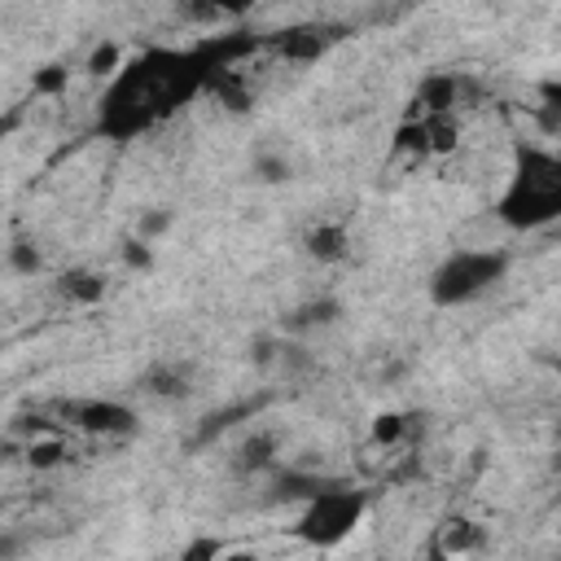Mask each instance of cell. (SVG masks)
Listing matches in <instances>:
<instances>
[{"instance_id":"8992f818","label":"cell","mask_w":561,"mask_h":561,"mask_svg":"<svg viewBox=\"0 0 561 561\" xmlns=\"http://www.w3.org/2000/svg\"><path fill=\"white\" fill-rule=\"evenodd\" d=\"M337 39H342V26L311 22V26H289V31H280L272 44H276V53L289 57V61H316V57H324L329 44H337Z\"/></svg>"},{"instance_id":"4fadbf2b","label":"cell","mask_w":561,"mask_h":561,"mask_svg":"<svg viewBox=\"0 0 561 561\" xmlns=\"http://www.w3.org/2000/svg\"><path fill=\"white\" fill-rule=\"evenodd\" d=\"M302 245H307V254L320 259V263H342L346 250H351V232H346L342 224H316Z\"/></svg>"},{"instance_id":"6da1fadb","label":"cell","mask_w":561,"mask_h":561,"mask_svg":"<svg viewBox=\"0 0 561 561\" xmlns=\"http://www.w3.org/2000/svg\"><path fill=\"white\" fill-rule=\"evenodd\" d=\"M210 75L215 70L197 48H145L105 83V96L96 101V131L110 140H136L202 96Z\"/></svg>"},{"instance_id":"5bb4252c","label":"cell","mask_w":561,"mask_h":561,"mask_svg":"<svg viewBox=\"0 0 561 561\" xmlns=\"http://www.w3.org/2000/svg\"><path fill=\"white\" fill-rule=\"evenodd\" d=\"M342 316V302L333 298V294H320V298H307L302 307H294L289 316H285V329H294V333H302V329H324V324H333Z\"/></svg>"},{"instance_id":"d4e9b609","label":"cell","mask_w":561,"mask_h":561,"mask_svg":"<svg viewBox=\"0 0 561 561\" xmlns=\"http://www.w3.org/2000/svg\"><path fill=\"white\" fill-rule=\"evenodd\" d=\"M123 259H127V267H153V254H149V245L145 241H123Z\"/></svg>"},{"instance_id":"7c38bea8","label":"cell","mask_w":561,"mask_h":561,"mask_svg":"<svg viewBox=\"0 0 561 561\" xmlns=\"http://www.w3.org/2000/svg\"><path fill=\"white\" fill-rule=\"evenodd\" d=\"M206 92H210L224 110H232V114H241V110L254 105V92H250V83H245L241 70H219V75H210V79H206Z\"/></svg>"},{"instance_id":"4316f807","label":"cell","mask_w":561,"mask_h":561,"mask_svg":"<svg viewBox=\"0 0 561 561\" xmlns=\"http://www.w3.org/2000/svg\"><path fill=\"white\" fill-rule=\"evenodd\" d=\"M219 561H259V552H254V548H232V552L224 548V557H219Z\"/></svg>"},{"instance_id":"ba28073f","label":"cell","mask_w":561,"mask_h":561,"mask_svg":"<svg viewBox=\"0 0 561 561\" xmlns=\"http://www.w3.org/2000/svg\"><path fill=\"white\" fill-rule=\"evenodd\" d=\"M272 469H276V434L272 430L245 434V443L232 451V473L254 478V473H272Z\"/></svg>"},{"instance_id":"9c48e42d","label":"cell","mask_w":561,"mask_h":561,"mask_svg":"<svg viewBox=\"0 0 561 561\" xmlns=\"http://www.w3.org/2000/svg\"><path fill=\"white\" fill-rule=\"evenodd\" d=\"M456 101H460V79L438 70V75H425L421 88H416V105L425 118H438V114H456Z\"/></svg>"},{"instance_id":"7402d4cb","label":"cell","mask_w":561,"mask_h":561,"mask_svg":"<svg viewBox=\"0 0 561 561\" xmlns=\"http://www.w3.org/2000/svg\"><path fill=\"white\" fill-rule=\"evenodd\" d=\"M254 171H259V180H267V184L289 180V162H285L280 153H259V158H254Z\"/></svg>"},{"instance_id":"603a6c76","label":"cell","mask_w":561,"mask_h":561,"mask_svg":"<svg viewBox=\"0 0 561 561\" xmlns=\"http://www.w3.org/2000/svg\"><path fill=\"white\" fill-rule=\"evenodd\" d=\"M66 70L61 66H44V70H35V92H44V96H53V92H61L66 88Z\"/></svg>"},{"instance_id":"d6986e66","label":"cell","mask_w":561,"mask_h":561,"mask_svg":"<svg viewBox=\"0 0 561 561\" xmlns=\"http://www.w3.org/2000/svg\"><path fill=\"white\" fill-rule=\"evenodd\" d=\"M219 557H224V543H219L215 535H193V539L180 548L175 561H219Z\"/></svg>"},{"instance_id":"30bf717a","label":"cell","mask_w":561,"mask_h":561,"mask_svg":"<svg viewBox=\"0 0 561 561\" xmlns=\"http://www.w3.org/2000/svg\"><path fill=\"white\" fill-rule=\"evenodd\" d=\"M140 390H145V394H153V399H184V394L193 390L188 364H171V359L149 364V368L140 373Z\"/></svg>"},{"instance_id":"f1b7e54d","label":"cell","mask_w":561,"mask_h":561,"mask_svg":"<svg viewBox=\"0 0 561 561\" xmlns=\"http://www.w3.org/2000/svg\"><path fill=\"white\" fill-rule=\"evenodd\" d=\"M9 552H13V543H0V561H4V557H9Z\"/></svg>"},{"instance_id":"5b68a950","label":"cell","mask_w":561,"mask_h":561,"mask_svg":"<svg viewBox=\"0 0 561 561\" xmlns=\"http://www.w3.org/2000/svg\"><path fill=\"white\" fill-rule=\"evenodd\" d=\"M61 416L96 438H131L140 430L136 412L118 399H75V403H61Z\"/></svg>"},{"instance_id":"ffe728a7","label":"cell","mask_w":561,"mask_h":561,"mask_svg":"<svg viewBox=\"0 0 561 561\" xmlns=\"http://www.w3.org/2000/svg\"><path fill=\"white\" fill-rule=\"evenodd\" d=\"M26 460H31V469H57L66 460V447L57 438H44V443H31L26 447Z\"/></svg>"},{"instance_id":"3957f363","label":"cell","mask_w":561,"mask_h":561,"mask_svg":"<svg viewBox=\"0 0 561 561\" xmlns=\"http://www.w3.org/2000/svg\"><path fill=\"white\" fill-rule=\"evenodd\" d=\"M368 513V495L359 486H324L320 495H311L298 517H294V539L307 543V548H337L355 535V526L364 522Z\"/></svg>"},{"instance_id":"8fae6325","label":"cell","mask_w":561,"mask_h":561,"mask_svg":"<svg viewBox=\"0 0 561 561\" xmlns=\"http://www.w3.org/2000/svg\"><path fill=\"white\" fill-rule=\"evenodd\" d=\"M482 526L478 522H469V517H451V522H443L438 526V539H434V552L443 557V561H456V557H465V552H478L482 548Z\"/></svg>"},{"instance_id":"44dd1931","label":"cell","mask_w":561,"mask_h":561,"mask_svg":"<svg viewBox=\"0 0 561 561\" xmlns=\"http://www.w3.org/2000/svg\"><path fill=\"white\" fill-rule=\"evenodd\" d=\"M9 263H13V272L35 276V272H39V250H35L31 241H13V245H9Z\"/></svg>"},{"instance_id":"277c9868","label":"cell","mask_w":561,"mask_h":561,"mask_svg":"<svg viewBox=\"0 0 561 561\" xmlns=\"http://www.w3.org/2000/svg\"><path fill=\"white\" fill-rule=\"evenodd\" d=\"M508 272L504 250H451L434 272H430V302L434 307H465L495 289Z\"/></svg>"},{"instance_id":"2e32d148","label":"cell","mask_w":561,"mask_h":561,"mask_svg":"<svg viewBox=\"0 0 561 561\" xmlns=\"http://www.w3.org/2000/svg\"><path fill=\"white\" fill-rule=\"evenodd\" d=\"M421 127H425V149H430V153H451L456 140H460V123H456V114L421 118Z\"/></svg>"},{"instance_id":"484cf974","label":"cell","mask_w":561,"mask_h":561,"mask_svg":"<svg viewBox=\"0 0 561 561\" xmlns=\"http://www.w3.org/2000/svg\"><path fill=\"white\" fill-rule=\"evenodd\" d=\"M184 13L197 18V22H219V18H228V9H219V4H184Z\"/></svg>"},{"instance_id":"7a4b0ae2","label":"cell","mask_w":561,"mask_h":561,"mask_svg":"<svg viewBox=\"0 0 561 561\" xmlns=\"http://www.w3.org/2000/svg\"><path fill=\"white\" fill-rule=\"evenodd\" d=\"M495 219L513 232H539L561 219V158L543 145H517L508 184L495 202Z\"/></svg>"},{"instance_id":"83f0119b","label":"cell","mask_w":561,"mask_h":561,"mask_svg":"<svg viewBox=\"0 0 561 561\" xmlns=\"http://www.w3.org/2000/svg\"><path fill=\"white\" fill-rule=\"evenodd\" d=\"M9 127H13V118H0V149H4V136H9Z\"/></svg>"},{"instance_id":"cb8c5ba5","label":"cell","mask_w":561,"mask_h":561,"mask_svg":"<svg viewBox=\"0 0 561 561\" xmlns=\"http://www.w3.org/2000/svg\"><path fill=\"white\" fill-rule=\"evenodd\" d=\"M399 149H408V153H430V149H425V127H421V123H403V127H399Z\"/></svg>"},{"instance_id":"52a82bcc","label":"cell","mask_w":561,"mask_h":561,"mask_svg":"<svg viewBox=\"0 0 561 561\" xmlns=\"http://www.w3.org/2000/svg\"><path fill=\"white\" fill-rule=\"evenodd\" d=\"M324 486H333L320 473L307 469H272V486H267V504H307L311 495H320Z\"/></svg>"},{"instance_id":"ac0fdd59","label":"cell","mask_w":561,"mask_h":561,"mask_svg":"<svg viewBox=\"0 0 561 561\" xmlns=\"http://www.w3.org/2000/svg\"><path fill=\"white\" fill-rule=\"evenodd\" d=\"M123 70V48L114 44V39H101L92 53H88V75H96V79H114Z\"/></svg>"},{"instance_id":"e0dca14e","label":"cell","mask_w":561,"mask_h":561,"mask_svg":"<svg viewBox=\"0 0 561 561\" xmlns=\"http://www.w3.org/2000/svg\"><path fill=\"white\" fill-rule=\"evenodd\" d=\"M408 434H412V416H403V412H377L373 416V443L377 447H394Z\"/></svg>"},{"instance_id":"9a60e30c","label":"cell","mask_w":561,"mask_h":561,"mask_svg":"<svg viewBox=\"0 0 561 561\" xmlns=\"http://www.w3.org/2000/svg\"><path fill=\"white\" fill-rule=\"evenodd\" d=\"M57 289H61V298H70V302L92 307V302L105 298V276L92 272V267H70V272L57 280Z\"/></svg>"}]
</instances>
